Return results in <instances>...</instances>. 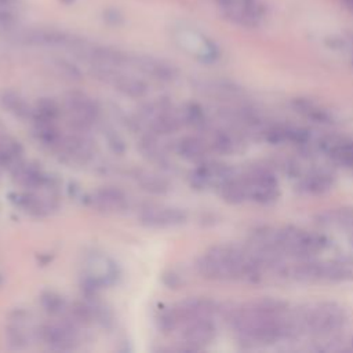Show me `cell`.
<instances>
[{"label":"cell","mask_w":353,"mask_h":353,"mask_svg":"<svg viewBox=\"0 0 353 353\" xmlns=\"http://www.w3.org/2000/svg\"><path fill=\"white\" fill-rule=\"evenodd\" d=\"M205 141L211 150H215V152L223 153V154H230V153L239 152L241 149V143H243L240 139V134L233 130H228V128L211 130L210 137Z\"/></svg>","instance_id":"obj_19"},{"label":"cell","mask_w":353,"mask_h":353,"mask_svg":"<svg viewBox=\"0 0 353 353\" xmlns=\"http://www.w3.org/2000/svg\"><path fill=\"white\" fill-rule=\"evenodd\" d=\"M157 325H159V330L164 334H168V332H172L175 330V327L178 325V320L175 317V313L172 310V307H167V309H163L159 316H157Z\"/></svg>","instance_id":"obj_30"},{"label":"cell","mask_w":353,"mask_h":353,"mask_svg":"<svg viewBox=\"0 0 353 353\" xmlns=\"http://www.w3.org/2000/svg\"><path fill=\"white\" fill-rule=\"evenodd\" d=\"M172 310L178 324H186L200 319H212L219 307L216 302L208 298H188L172 306Z\"/></svg>","instance_id":"obj_15"},{"label":"cell","mask_w":353,"mask_h":353,"mask_svg":"<svg viewBox=\"0 0 353 353\" xmlns=\"http://www.w3.org/2000/svg\"><path fill=\"white\" fill-rule=\"evenodd\" d=\"M17 203L29 214L36 216H43L51 212L54 208V204L50 200H46L43 197H39L33 193H22L17 194Z\"/></svg>","instance_id":"obj_27"},{"label":"cell","mask_w":353,"mask_h":353,"mask_svg":"<svg viewBox=\"0 0 353 353\" xmlns=\"http://www.w3.org/2000/svg\"><path fill=\"white\" fill-rule=\"evenodd\" d=\"M216 6L226 19L240 26H258L263 18L259 0H216Z\"/></svg>","instance_id":"obj_10"},{"label":"cell","mask_w":353,"mask_h":353,"mask_svg":"<svg viewBox=\"0 0 353 353\" xmlns=\"http://www.w3.org/2000/svg\"><path fill=\"white\" fill-rule=\"evenodd\" d=\"M292 108L296 113H299L301 116H303L305 119H307L313 123L331 124L334 120V117L328 112V109H325L324 106H321L320 103H317L309 98L292 99Z\"/></svg>","instance_id":"obj_23"},{"label":"cell","mask_w":353,"mask_h":353,"mask_svg":"<svg viewBox=\"0 0 353 353\" xmlns=\"http://www.w3.org/2000/svg\"><path fill=\"white\" fill-rule=\"evenodd\" d=\"M320 150L339 165L353 168V141L342 135H325L319 141Z\"/></svg>","instance_id":"obj_16"},{"label":"cell","mask_w":353,"mask_h":353,"mask_svg":"<svg viewBox=\"0 0 353 353\" xmlns=\"http://www.w3.org/2000/svg\"><path fill=\"white\" fill-rule=\"evenodd\" d=\"M247 200L259 203V204H270L277 200L280 194L277 178L266 168H251L245 174H241Z\"/></svg>","instance_id":"obj_8"},{"label":"cell","mask_w":353,"mask_h":353,"mask_svg":"<svg viewBox=\"0 0 353 353\" xmlns=\"http://www.w3.org/2000/svg\"><path fill=\"white\" fill-rule=\"evenodd\" d=\"M83 287L87 296H97V292L114 284L120 277L117 263L103 252L92 251L85 256Z\"/></svg>","instance_id":"obj_6"},{"label":"cell","mask_w":353,"mask_h":353,"mask_svg":"<svg viewBox=\"0 0 353 353\" xmlns=\"http://www.w3.org/2000/svg\"><path fill=\"white\" fill-rule=\"evenodd\" d=\"M138 221L148 228L167 229L183 225L188 221V212L165 204H146L139 210Z\"/></svg>","instance_id":"obj_12"},{"label":"cell","mask_w":353,"mask_h":353,"mask_svg":"<svg viewBox=\"0 0 353 353\" xmlns=\"http://www.w3.org/2000/svg\"><path fill=\"white\" fill-rule=\"evenodd\" d=\"M40 303L50 314H61L66 310V301L57 292L46 291L40 296Z\"/></svg>","instance_id":"obj_29"},{"label":"cell","mask_w":353,"mask_h":353,"mask_svg":"<svg viewBox=\"0 0 353 353\" xmlns=\"http://www.w3.org/2000/svg\"><path fill=\"white\" fill-rule=\"evenodd\" d=\"M334 185V175L324 168H313L301 175L298 188L309 194L324 193Z\"/></svg>","instance_id":"obj_20"},{"label":"cell","mask_w":353,"mask_h":353,"mask_svg":"<svg viewBox=\"0 0 353 353\" xmlns=\"http://www.w3.org/2000/svg\"><path fill=\"white\" fill-rule=\"evenodd\" d=\"M176 152L181 157L192 163H203L211 150L207 141L197 135H186L182 137L176 145Z\"/></svg>","instance_id":"obj_21"},{"label":"cell","mask_w":353,"mask_h":353,"mask_svg":"<svg viewBox=\"0 0 353 353\" xmlns=\"http://www.w3.org/2000/svg\"><path fill=\"white\" fill-rule=\"evenodd\" d=\"M288 312L290 306L284 301L262 298L236 306L228 320L241 342L270 345L288 339Z\"/></svg>","instance_id":"obj_1"},{"label":"cell","mask_w":353,"mask_h":353,"mask_svg":"<svg viewBox=\"0 0 353 353\" xmlns=\"http://www.w3.org/2000/svg\"><path fill=\"white\" fill-rule=\"evenodd\" d=\"M92 204L105 212H123L128 208L127 194L114 186H103L92 193Z\"/></svg>","instance_id":"obj_18"},{"label":"cell","mask_w":353,"mask_h":353,"mask_svg":"<svg viewBox=\"0 0 353 353\" xmlns=\"http://www.w3.org/2000/svg\"><path fill=\"white\" fill-rule=\"evenodd\" d=\"M39 336L54 350H72L79 345V332L72 321L44 324L39 330Z\"/></svg>","instance_id":"obj_13"},{"label":"cell","mask_w":353,"mask_h":353,"mask_svg":"<svg viewBox=\"0 0 353 353\" xmlns=\"http://www.w3.org/2000/svg\"><path fill=\"white\" fill-rule=\"evenodd\" d=\"M132 178L141 186V189H143L148 193L165 194L170 190V183L167 182V179L156 172L138 168L134 170Z\"/></svg>","instance_id":"obj_26"},{"label":"cell","mask_w":353,"mask_h":353,"mask_svg":"<svg viewBox=\"0 0 353 353\" xmlns=\"http://www.w3.org/2000/svg\"><path fill=\"white\" fill-rule=\"evenodd\" d=\"M284 277L298 283H343L353 280V266L342 261L302 258L285 263Z\"/></svg>","instance_id":"obj_4"},{"label":"cell","mask_w":353,"mask_h":353,"mask_svg":"<svg viewBox=\"0 0 353 353\" xmlns=\"http://www.w3.org/2000/svg\"><path fill=\"white\" fill-rule=\"evenodd\" d=\"M139 119L154 135H168L183 125L179 110L174 109L172 103L165 99L145 103L139 110Z\"/></svg>","instance_id":"obj_7"},{"label":"cell","mask_w":353,"mask_h":353,"mask_svg":"<svg viewBox=\"0 0 353 353\" xmlns=\"http://www.w3.org/2000/svg\"><path fill=\"white\" fill-rule=\"evenodd\" d=\"M65 108L69 114L70 124L77 131H85L98 121L99 106L92 98L81 91H70L66 94Z\"/></svg>","instance_id":"obj_9"},{"label":"cell","mask_w":353,"mask_h":353,"mask_svg":"<svg viewBox=\"0 0 353 353\" xmlns=\"http://www.w3.org/2000/svg\"><path fill=\"white\" fill-rule=\"evenodd\" d=\"M128 65L134 66L143 74H146L154 80L164 81V83L172 81L178 76V70L175 69V66H172L171 63H168L163 59H157L153 57H143V55L131 57L130 55Z\"/></svg>","instance_id":"obj_17"},{"label":"cell","mask_w":353,"mask_h":353,"mask_svg":"<svg viewBox=\"0 0 353 353\" xmlns=\"http://www.w3.org/2000/svg\"><path fill=\"white\" fill-rule=\"evenodd\" d=\"M106 141H108V145L109 148L116 152V153H123L124 149H125V145L123 142V139L113 131V130H105L103 132Z\"/></svg>","instance_id":"obj_31"},{"label":"cell","mask_w":353,"mask_h":353,"mask_svg":"<svg viewBox=\"0 0 353 353\" xmlns=\"http://www.w3.org/2000/svg\"><path fill=\"white\" fill-rule=\"evenodd\" d=\"M347 323L346 310L335 302H313L299 307H291L290 324L292 338L309 335L317 339L338 335Z\"/></svg>","instance_id":"obj_3"},{"label":"cell","mask_w":353,"mask_h":353,"mask_svg":"<svg viewBox=\"0 0 353 353\" xmlns=\"http://www.w3.org/2000/svg\"><path fill=\"white\" fill-rule=\"evenodd\" d=\"M274 244L280 255L302 259L323 252L330 245V240L323 233L296 226H283L274 229Z\"/></svg>","instance_id":"obj_5"},{"label":"cell","mask_w":353,"mask_h":353,"mask_svg":"<svg viewBox=\"0 0 353 353\" xmlns=\"http://www.w3.org/2000/svg\"><path fill=\"white\" fill-rule=\"evenodd\" d=\"M92 74L114 87L119 92L130 98H142L148 94V85L142 79L127 74L120 68L112 66H94Z\"/></svg>","instance_id":"obj_11"},{"label":"cell","mask_w":353,"mask_h":353,"mask_svg":"<svg viewBox=\"0 0 353 353\" xmlns=\"http://www.w3.org/2000/svg\"><path fill=\"white\" fill-rule=\"evenodd\" d=\"M6 339L12 349H23L25 346H28L29 335L21 314H17L15 319H12V321L7 325Z\"/></svg>","instance_id":"obj_28"},{"label":"cell","mask_w":353,"mask_h":353,"mask_svg":"<svg viewBox=\"0 0 353 353\" xmlns=\"http://www.w3.org/2000/svg\"><path fill=\"white\" fill-rule=\"evenodd\" d=\"M349 1H350V3H352V4H353V0H349Z\"/></svg>","instance_id":"obj_33"},{"label":"cell","mask_w":353,"mask_h":353,"mask_svg":"<svg viewBox=\"0 0 353 353\" xmlns=\"http://www.w3.org/2000/svg\"><path fill=\"white\" fill-rule=\"evenodd\" d=\"M197 273L208 280L258 283L265 274V265L248 247L218 244L210 247L196 261Z\"/></svg>","instance_id":"obj_2"},{"label":"cell","mask_w":353,"mask_h":353,"mask_svg":"<svg viewBox=\"0 0 353 353\" xmlns=\"http://www.w3.org/2000/svg\"><path fill=\"white\" fill-rule=\"evenodd\" d=\"M183 325L181 338L186 350H201L216 336V327L211 319H200Z\"/></svg>","instance_id":"obj_14"},{"label":"cell","mask_w":353,"mask_h":353,"mask_svg":"<svg viewBox=\"0 0 353 353\" xmlns=\"http://www.w3.org/2000/svg\"><path fill=\"white\" fill-rule=\"evenodd\" d=\"M0 103L8 113L18 119H34V109H32V106L25 101V98L15 91H3L0 94Z\"/></svg>","instance_id":"obj_25"},{"label":"cell","mask_w":353,"mask_h":353,"mask_svg":"<svg viewBox=\"0 0 353 353\" xmlns=\"http://www.w3.org/2000/svg\"><path fill=\"white\" fill-rule=\"evenodd\" d=\"M194 85L196 90L200 91L203 95L221 101H232L243 95L239 87L223 80H200L196 81Z\"/></svg>","instance_id":"obj_22"},{"label":"cell","mask_w":353,"mask_h":353,"mask_svg":"<svg viewBox=\"0 0 353 353\" xmlns=\"http://www.w3.org/2000/svg\"><path fill=\"white\" fill-rule=\"evenodd\" d=\"M317 222L324 228L353 232V208H334L317 215Z\"/></svg>","instance_id":"obj_24"},{"label":"cell","mask_w":353,"mask_h":353,"mask_svg":"<svg viewBox=\"0 0 353 353\" xmlns=\"http://www.w3.org/2000/svg\"><path fill=\"white\" fill-rule=\"evenodd\" d=\"M163 283L168 288H179L181 285H183V276H181V273H178L176 270L170 269L163 274Z\"/></svg>","instance_id":"obj_32"}]
</instances>
